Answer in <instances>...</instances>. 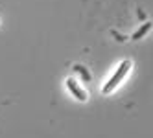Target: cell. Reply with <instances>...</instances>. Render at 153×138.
Returning <instances> with one entry per match:
<instances>
[{
  "instance_id": "4",
  "label": "cell",
  "mask_w": 153,
  "mask_h": 138,
  "mask_svg": "<svg viewBox=\"0 0 153 138\" xmlns=\"http://www.w3.org/2000/svg\"><path fill=\"white\" fill-rule=\"evenodd\" d=\"M74 70H76V72H79L81 76H83V79H85V81H91V76H89V72H87L83 66H74Z\"/></svg>"
},
{
  "instance_id": "2",
  "label": "cell",
  "mask_w": 153,
  "mask_h": 138,
  "mask_svg": "<svg viewBox=\"0 0 153 138\" xmlns=\"http://www.w3.org/2000/svg\"><path fill=\"white\" fill-rule=\"evenodd\" d=\"M67 87H68V90H70V92H72L74 96L79 100V101H85V100H87V94L78 87V83H76L74 79H68V81H67Z\"/></svg>"
},
{
  "instance_id": "3",
  "label": "cell",
  "mask_w": 153,
  "mask_h": 138,
  "mask_svg": "<svg viewBox=\"0 0 153 138\" xmlns=\"http://www.w3.org/2000/svg\"><path fill=\"white\" fill-rule=\"evenodd\" d=\"M149 30H151V22H146V24L142 26V28H140L138 31H135V35H133V39H135V41H137V39H142V37H144V35L148 33Z\"/></svg>"
},
{
  "instance_id": "1",
  "label": "cell",
  "mask_w": 153,
  "mask_h": 138,
  "mask_svg": "<svg viewBox=\"0 0 153 138\" xmlns=\"http://www.w3.org/2000/svg\"><path fill=\"white\" fill-rule=\"evenodd\" d=\"M129 66H131V63H129V61H124L122 65L118 66V70L114 72V76H113L111 79H109V83H107L105 87H103V94H109V92H113V90L118 87V85H120V81H122V79L126 77V74L129 72Z\"/></svg>"
}]
</instances>
